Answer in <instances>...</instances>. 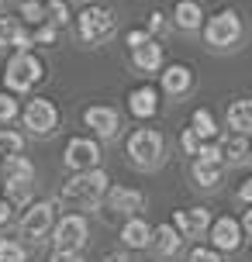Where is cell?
Listing matches in <instances>:
<instances>
[{
  "instance_id": "33",
  "label": "cell",
  "mask_w": 252,
  "mask_h": 262,
  "mask_svg": "<svg viewBox=\"0 0 252 262\" xmlns=\"http://www.w3.org/2000/svg\"><path fill=\"white\" fill-rule=\"evenodd\" d=\"M186 262H225V259H221V252L214 249V245H194Z\"/></svg>"
},
{
  "instance_id": "23",
  "label": "cell",
  "mask_w": 252,
  "mask_h": 262,
  "mask_svg": "<svg viewBox=\"0 0 252 262\" xmlns=\"http://www.w3.org/2000/svg\"><path fill=\"white\" fill-rule=\"evenodd\" d=\"M173 25L180 28V31H200L204 11H200L197 0H180V4L173 7Z\"/></svg>"
},
{
  "instance_id": "22",
  "label": "cell",
  "mask_w": 252,
  "mask_h": 262,
  "mask_svg": "<svg viewBox=\"0 0 252 262\" xmlns=\"http://www.w3.org/2000/svg\"><path fill=\"white\" fill-rule=\"evenodd\" d=\"M221 159H225V166H239V162H249V135H239V131H232V135H221Z\"/></svg>"
},
{
  "instance_id": "9",
  "label": "cell",
  "mask_w": 252,
  "mask_h": 262,
  "mask_svg": "<svg viewBox=\"0 0 252 262\" xmlns=\"http://www.w3.org/2000/svg\"><path fill=\"white\" fill-rule=\"evenodd\" d=\"M55 224V204L52 200H31L21 214V235L31 238V242H41V238L52 231Z\"/></svg>"
},
{
  "instance_id": "34",
  "label": "cell",
  "mask_w": 252,
  "mask_h": 262,
  "mask_svg": "<svg viewBox=\"0 0 252 262\" xmlns=\"http://www.w3.org/2000/svg\"><path fill=\"white\" fill-rule=\"evenodd\" d=\"M166 28H170V21H166V14H162V11H152V14H149V25H145V31L152 35V38H159V35L166 31Z\"/></svg>"
},
{
  "instance_id": "38",
  "label": "cell",
  "mask_w": 252,
  "mask_h": 262,
  "mask_svg": "<svg viewBox=\"0 0 252 262\" xmlns=\"http://www.w3.org/2000/svg\"><path fill=\"white\" fill-rule=\"evenodd\" d=\"M249 210H242V217H239V224H242V235L245 238H252V204H245Z\"/></svg>"
},
{
  "instance_id": "24",
  "label": "cell",
  "mask_w": 252,
  "mask_h": 262,
  "mask_svg": "<svg viewBox=\"0 0 252 262\" xmlns=\"http://www.w3.org/2000/svg\"><path fill=\"white\" fill-rule=\"evenodd\" d=\"M190 128L200 135V142H207V138H218L221 124H218V118H214L211 107H197V111L190 114Z\"/></svg>"
},
{
  "instance_id": "37",
  "label": "cell",
  "mask_w": 252,
  "mask_h": 262,
  "mask_svg": "<svg viewBox=\"0 0 252 262\" xmlns=\"http://www.w3.org/2000/svg\"><path fill=\"white\" fill-rule=\"evenodd\" d=\"M145 38H149V31H145V28H132V31L124 35V45L132 49V45H138V41H145Z\"/></svg>"
},
{
  "instance_id": "31",
  "label": "cell",
  "mask_w": 252,
  "mask_h": 262,
  "mask_svg": "<svg viewBox=\"0 0 252 262\" xmlns=\"http://www.w3.org/2000/svg\"><path fill=\"white\" fill-rule=\"evenodd\" d=\"M55 38H59V28H55L52 21H41V25H35V31H31V41H35V45H55Z\"/></svg>"
},
{
  "instance_id": "21",
  "label": "cell",
  "mask_w": 252,
  "mask_h": 262,
  "mask_svg": "<svg viewBox=\"0 0 252 262\" xmlns=\"http://www.w3.org/2000/svg\"><path fill=\"white\" fill-rule=\"evenodd\" d=\"M225 121L232 131H239V135H249L252 138V97H239V100H232L225 111Z\"/></svg>"
},
{
  "instance_id": "15",
  "label": "cell",
  "mask_w": 252,
  "mask_h": 262,
  "mask_svg": "<svg viewBox=\"0 0 252 262\" xmlns=\"http://www.w3.org/2000/svg\"><path fill=\"white\" fill-rule=\"evenodd\" d=\"M149 249L156 252L159 259H173V255H180V249H183V235L176 231V224H173V221L152 224V238H149Z\"/></svg>"
},
{
  "instance_id": "32",
  "label": "cell",
  "mask_w": 252,
  "mask_h": 262,
  "mask_svg": "<svg viewBox=\"0 0 252 262\" xmlns=\"http://www.w3.org/2000/svg\"><path fill=\"white\" fill-rule=\"evenodd\" d=\"M21 17H25V25H41L45 21V4L41 0H25L21 4Z\"/></svg>"
},
{
  "instance_id": "18",
  "label": "cell",
  "mask_w": 252,
  "mask_h": 262,
  "mask_svg": "<svg viewBox=\"0 0 252 262\" xmlns=\"http://www.w3.org/2000/svg\"><path fill=\"white\" fill-rule=\"evenodd\" d=\"M225 176V162H211V159H194L190 162V180L197 190H214Z\"/></svg>"
},
{
  "instance_id": "5",
  "label": "cell",
  "mask_w": 252,
  "mask_h": 262,
  "mask_svg": "<svg viewBox=\"0 0 252 262\" xmlns=\"http://www.w3.org/2000/svg\"><path fill=\"white\" fill-rule=\"evenodd\" d=\"M118 31V14L111 7H83L76 14V35L87 45H104Z\"/></svg>"
},
{
  "instance_id": "2",
  "label": "cell",
  "mask_w": 252,
  "mask_h": 262,
  "mask_svg": "<svg viewBox=\"0 0 252 262\" xmlns=\"http://www.w3.org/2000/svg\"><path fill=\"white\" fill-rule=\"evenodd\" d=\"M124 156L135 169H156L166 159V135L159 128H135L124 142Z\"/></svg>"
},
{
  "instance_id": "3",
  "label": "cell",
  "mask_w": 252,
  "mask_h": 262,
  "mask_svg": "<svg viewBox=\"0 0 252 262\" xmlns=\"http://www.w3.org/2000/svg\"><path fill=\"white\" fill-rule=\"evenodd\" d=\"M200 31H204V41L211 45L214 52H232V49H239V41L245 38V25H242L239 11H232V7L204 17Z\"/></svg>"
},
{
  "instance_id": "8",
  "label": "cell",
  "mask_w": 252,
  "mask_h": 262,
  "mask_svg": "<svg viewBox=\"0 0 252 262\" xmlns=\"http://www.w3.org/2000/svg\"><path fill=\"white\" fill-rule=\"evenodd\" d=\"M100 142L90 138V135H76V138H69L66 142V152H62V162H66V169L80 172V169H93V166H100Z\"/></svg>"
},
{
  "instance_id": "41",
  "label": "cell",
  "mask_w": 252,
  "mask_h": 262,
  "mask_svg": "<svg viewBox=\"0 0 252 262\" xmlns=\"http://www.w3.org/2000/svg\"><path fill=\"white\" fill-rule=\"evenodd\" d=\"M100 262H135V259L128 255V252H107V255H104Z\"/></svg>"
},
{
  "instance_id": "26",
  "label": "cell",
  "mask_w": 252,
  "mask_h": 262,
  "mask_svg": "<svg viewBox=\"0 0 252 262\" xmlns=\"http://www.w3.org/2000/svg\"><path fill=\"white\" fill-rule=\"evenodd\" d=\"M7 200L14 207H28L35 200V180H7Z\"/></svg>"
},
{
  "instance_id": "17",
  "label": "cell",
  "mask_w": 252,
  "mask_h": 262,
  "mask_svg": "<svg viewBox=\"0 0 252 262\" xmlns=\"http://www.w3.org/2000/svg\"><path fill=\"white\" fill-rule=\"evenodd\" d=\"M128 52H132V66L138 69V73H159L162 62H166V59H162V45L152 38V35H149L145 41L132 45Z\"/></svg>"
},
{
  "instance_id": "40",
  "label": "cell",
  "mask_w": 252,
  "mask_h": 262,
  "mask_svg": "<svg viewBox=\"0 0 252 262\" xmlns=\"http://www.w3.org/2000/svg\"><path fill=\"white\" fill-rule=\"evenodd\" d=\"M11 217H14V204L4 196V200H0V224H7Z\"/></svg>"
},
{
  "instance_id": "39",
  "label": "cell",
  "mask_w": 252,
  "mask_h": 262,
  "mask_svg": "<svg viewBox=\"0 0 252 262\" xmlns=\"http://www.w3.org/2000/svg\"><path fill=\"white\" fill-rule=\"evenodd\" d=\"M239 200L242 204H252V176H245L239 183Z\"/></svg>"
},
{
  "instance_id": "7",
  "label": "cell",
  "mask_w": 252,
  "mask_h": 262,
  "mask_svg": "<svg viewBox=\"0 0 252 262\" xmlns=\"http://www.w3.org/2000/svg\"><path fill=\"white\" fill-rule=\"evenodd\" d=\"M21 121H25V128L31 131V135L45 138V135H52V131L59 128V107H55L49 97H35V100L25 104Z\"/></svg>"
},
{
  "instance_id": "4",
  "label": "cell",
  "mask_w": 252,
  "mask_h": 262,
  "mask_svg": "<svg viewBox=\"0 0 252 262\" xmlns=\"http://www.w3.org/2000/svg\"><path fill=\"white\" fill-rule=\"evenodd\" d=\"M41 76H45V66H41V59L31 52V49H17V52L7 59V66H4V86L11 93L35 90L41 83Z\"/></svg>"
},
{
  "instance_id": "28",
  "label": "cell",
  "mask_w": 252,
  "mask_h": 262,
  "mask_svg": "<svg viewBox=\"0 0 252 262\" xmlns=\"http://www.w3.org/2000/svg\"><path fill=\"white\" fill-rule=\"evenodd\" d=\"M14 152H25V135L11 128H0V156H14Z\"/></svg>"
},
{
  "instance_id": "16",
  "label": "cell",
  "mask_w": 252,
  "mask_h": 262,
  "mask_svg": "<svg viewBox=\"0 0 252 262\" xmlns=\"http://www.w3.org/2000/svg\"><path fill=\"white\" fill-rule=\"evenodd\" d=\"M128 111H132V118H138V121H152L159 114V90L149 86V83L135 86V90L128 93Z\"/></svg>"
},
{
  "instance_id": "35",
  "label": "cell",
  "mask_w": 252,
  "mask_h": 262,
  "mask_svg": "<svg viewBox=\"0 0 252 262\" xmlns=\"http://www.w3.org/2000/svg\"><path fill=\"white\" fill-rule=\"evenodd\" d=\"M180 148H183L186 156H194V152L200 148V135L194 128H183V131H180Z\"/></svg>"
},
{
  "instance_id": "13",
  "label": "cell",
  "mask_w": 252,
  "mask_h": 262,
  "mask_svg": "<svg viewBox=\"0 0 252 262\" xmlns=\"http://www.w3.org/2000/svg\"><path fill=\"white\" fill-rule=\"evenodd\" d=\"M159 90L166 97H186V93L194 90V69L186 62H162L159 69Z\"/></svg>"
},
{
  "instance_id": "19",
  "label": "cell",
  "mask_w": 252,
  "mask_h": 262,
  "mask_svg": "<svg viewBox=\"0 0 252 262\" xmlns=\"http://www.w3.org/2000/svg\"><path fill=\"white\" fill-rule=\"evenodd\" d=\"M149 238H152V224H149L142 214L124 217V224H121V242H124V249H149Z\"/></svg>"
},
{
  "instance_id": "1",
  "label": "cell",
  "mask_w": 252,
  "mask_h": 262,
  "mask_svg": "<svg viewBox=\"0 0 252 262\" xmlns=\"http://www.w3.org/2000/svg\"><path fill=\"white\" fill-rule=\"evenodd\" d=\"M107 186H111V180H107V172L100 169V166H93V169H80V172H73L66 183H62L59 200L69 204V207H76V210H93V207H100V204H104Z\"/></svg>"
},
{
  "instance_id": "6",
  "label": "cell",
  "mask_w": 252,
  "mask_h": 262,
  "mask_svg": "<svg viewBox=\"0 0 252 262\" xmlns=\"http://www.w3.org/2000/svg\"><path fill=\"white\" fill-rule=\"evenodd\" d=\"M52 249L59 252H83V245L90 242V221L83 217L80 210H73V214H62V217H55L52 224Z\"/></svg>"
},
{
  "instance_id": "29",
  "label": "cell",
  "mask_w": 252,
  "mask_h": 262,
  "mask_svg": "<svg viewBox=\"0 0 252 262\" xmlns=\"http://www.w3.org/2000/svg\"><path fill=\"white\" fill-rule=\"evenodd\" d=\"M69 17H73V14H69L66 0H49V4H45V21H52L55 28H66Z\"/></svg>"
},
{
  "instance_id": "10",
  "label": "cell",
  "mask_w": 252,
  "mask_h": 262,
  "mask_svg": "<svg viewBox=\"0 0 252 262\" xmlns=\"http://www.w3.org/2000/svg\"><path fill=\"white\" fill-rule=\"evenodd\" d=\"M207 238H211V245L221 255H232V252L242 249V242H245V235H242V224L239 217H232V214H221V217H211V228H207Z\"/></svg>"
},
{
  "instance_id": "12",
  "label": "cell",
  "mask_w": 252,
  "mask_h": 262,
  "mask_svg": "<svg viewBox=\"0 0 252 262\" xmlns=\"http://www.w3.org/2000/svg\"><path fill=\"white\" fill-rule=\"evenodd\" d=\"M83 124L93 131V138H118L121 135V114L111 104H93L83 111Z\"/></svg>"
},
{
  "instance_id": "25",
  "label": "cell",
  "mask_w": 252,
  "mask_h": 262,
  "mask_svg": "<svg viewBox=\"0 0 252 262\" xmlns=\"http://www.w3.org/2000/svg\"><path fill=\"white\" fill-rule=\"evenodd\" d=\"M4 180H35V162L21 152L4 156Z\"/></svg>"
},
{
  "instance_id": "42",
  "label": "cell",
  "mask_w": 252,
  "mask_h": 262,
  "mask_svg": "<svg viewBox=\"0 0 252 262\" xmlns=\"http://www.w3.org/2000/svg\"><path fill=\"white\" fill-rule=\"evenodd\" d=\"M249 162H252V138H249Z\"/></svg>"
},
{
  "instance_id": "36",
  "label": "cell",
  "mask_w": 252,
  "mask_h": 262,
  "mask_svg": "<svg viewBox=\"0 0 252 262\" xmlns=\"http://www.w3.org/2000/svg\"><path fill=\"white\" fill-rule=\"evenodd\" d=\"M49 262H87V259H83V252H59L55 249Z\"/></svg>"
},
{
  "instance_id": "30",
  "label": "cell",
  "mask_w": 252,
  "mask_h": 262,
  "mask_svg": "<svg viewBox=\"0 0 252 262\" xmlns=\"http://www.w3.org/2000/svg\"><path fill=\"white\" fill-rule=\"evenodd\" d=\"M21 114V104H17V97L11 90H0V124H7Z\"/></svg>"
},
{
  "instance_id": "20",
  "label": "cell",
  "mask_w": 252,
  "mask_h": 262,
  "mask_svg": "<svg viewBox=\"0 0 252 262\" xmlns=\"http://www.w3.org/2000/svg\"><path fill=\"white\" fill-rule=\"evenodd\" d=\"M31 31H25V25L17 17L0 14V49H31Z\"/></svg>"
},
{
  "instance_id": "14",
  "label": "cell",
  "mask_w": 252,
  "mask_h": 262,
  "mask_svg": "<svg viewBox=\"0 0 252 262\" xmlns=\"http://www.w3.org/2000/svg\"><path fill=\"white\" fill-rule=\"evenodd\" d=\"M173 224H176V231L183 238H204L207 235V228H211V207H180L173 214Z\"/></svg>"
},
{
  "instance_id": "11",
  "label": "cell",
  "mask_w": 252,
  "mask_h": 262,
  "mask_svg": "<svg viewBox=\"0 0 252 262\" xmlns=\"http://www.w3.org/2000/svg\"><path fill=\"white\" fill-rule=\"evenodd\" d=\"M104 204H107V210H114L118 217H132V214H142V210H145V193L135 190V186L111 183L107 193H104Z\"/></svg>"
},
{
  "instance_id": "27",
  "label": "cell",
  "mask_w": 252,
  "mask_h": 262,
  "mask_svg": "<svg viewBox=\"0 0 252 262\" xmlns=\"http://www.w3.org/2000/svg\"><path fill=\"white\" fill-rule=\"evenodd\" d=\"M0 262H28V249L17 238H0Z\"/></svg>"
}]
</instances>
